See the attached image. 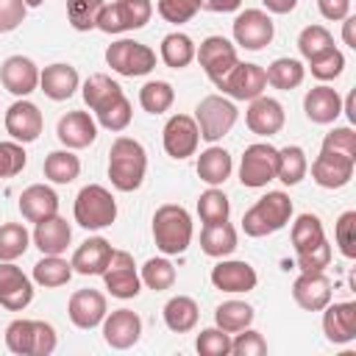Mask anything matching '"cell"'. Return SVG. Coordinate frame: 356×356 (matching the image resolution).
<instances>
[{"label": "cell", "instance_id": "obj_1", "mask_svg": "<svg viewBox=\"0 0 356 356\" xmlns=\"http://www.w3.org/2000/svg\"><path fill=\"white\" fill-rule=\"evenodd\" d=\"M147 172V153L139 139L117 136L108 147V178L120 192H136Z\"/></svg>", "mask_w": 356, "mask_h": 356}, {"label": "cell", "instance_id": "obj_2", "mask_svg": "<svg viewBox=\"0 0 356 356\" xmlns=\"http://www.w3.org/2000/svg\"><path fill=\"white\" fill-rule=\"evenodd\" d=\"M192 214L178 203H164L153 214V239L164 256H181L192 245Z\"/></svg>", "mask_w": 356, "mask_h": 356}, {"label": "cell", "instance_id": "obj_3", "mask_svg": "<svg viewBox=\"0 0 356 356\" xmlns=\"http://www.w3.org/2000/svg\"><path fill=\"white\" fill-rule=\"evenodd\" d=\"M292 220V200L286 192L273 189L267 195H261L245 214H242V231L253 239L259 236H270L281 228H286Z\"/></svg>", "mask_w": 356, "mask_h": 356}, {"label": "cell", "instance_id": "obj_4", "mask_svg": "<svg viewBox=\"0 0 356 356\" xmlns=\"http://www.w3.org/2000/svg\"><path fill=\"white\" fill-rule=\"evenodd\" d=\"M58 345V334L44 320L17 317L6 325V348L17 356H50Z\"/></svg>", "mask_w": 356, "mask_h": 356}, {"label": "cell", "instance_id": "obj_5", "mask_svg": "<svg viewBox=\"0 0 356 356\" xmlns=\"http://www.w3.org/2000/svg\"><path fill=\"white\" fill-rule=\"evenodd\" d=\"M72 217L86 231L108 228L117 220V200L114 195L100 184H86L72 203Z\"/></svg>", "mask_w": 356, "mask_h": 356}, {"label": "cell", "instance_id": "obj_6", "mask_svg": "<svg viewBox=\"0 0 356 356\" xmlns=\"http://www.w3.org/2000/svg\"><path fill=\"white\" fill-rule=\"evenodd\" d=\"M236 120H239V108L225 95H206L195 106V122H197L200 139L209 142V145H214L225 134H231V128L236 125Z\"/></svg>", "mask_w": 356, "mask_h": 356}, {"label": "cell", "instance_id": "obj_7", "mask_svg": "<svg viewBox=\"0 0 356 356\" xmlns=\"http://www.w3.org/2000/svg\"><path fill=\"white\" fill-rule=\"evenodd\" d=\"M106 64L122 78H142L156 67V50L136 39H117L106 47Z\"/></svg>", "mask_w": 356, "mask_h": 356}, {"label": "cell", "instance_id": "obj_8", "mask_svg": "<svg viewBox=\"0 0 356 356\" xmlns=\"http://www.w3.org/2000/svg\"><path fill=\"white\" fill-rule=\"evenodd\" d=\"M153 3L150 0H114L106 3L97 14V31L103 33H125L139 31L150 22Z\"/></svg>", "mask_w": 356, "mask_h": 356}, {"label": "cell", "instance_id": "obj_9", "mask_svg": "<svg viewBox=\"0 0 356 356\" xmlns=\"http://www.w3.org/2000/svg\"><path fill=\"white\" fill-rule=\"evenodd\" d=\"M225 97L231 100H253L259 95H264L267 89V75H264V67L253 64V61H236L222 78L211 81Z\"/></svg>", "mask_w": 356, "mask_h": 356}, {"label": "cell", "instance_id": "obj_10", "mask_svg": "<svg viewBox=\"0 0 356 356\" xmlns=\"http://www.w3.org/2000/svg\"><path fill=\"white\" fill-rule=\"evenodd\" d=\"M278 172V147L270 142H253L245 147L239 161V181L248 189H261L270 181H275Z\"/></svg>", "mask_w": 356, "mask_h": 356}, {"label": "cell", "instance_id": "obj_11", "mask_svg": "<svg viewBox=\"0 0 356 356\" xmlns=\"http://www.w3.org/2000/svg\"><path fill=\"white\" fill-rule=\"evenodd\" d=\"M234 42L245 50H264L275 36V22L261 8H245L231 22Z\"/></svg>", "mask_w": 356, "mask_h": 356}, {"label": "cell", "instance_id": "obj_12", "mask_svg": "<svg viewBox=\"0 0 356 356\" xmlns=\"http://www.w3.org/2000/svg\"><path fill=\"white\" fill-rule=\"evenodd\" d=\"M103 284L120 300H131L142 292V278H139L136 261L128 250H114L111 253V259L103 270Z\"/></svg>", "mask_w": 356, "mask_h": 356}, {"label": "cell", "instance_id": "obj_13", "mask_svg": "<svg viewBox=\"0 0 356 356\" xmlns=\"http://www.w3.org/2000/svg\"><path fill=\"white\" fill-rule=\"evenodd\" d=\"M161 145H164V153L170 159H175V161H184V159L195 156L197 153V145H200V131H197L195 117H189V114H172L164 122Z\"/></svg>", "mask_w": 356, "mask_h": 356}, {"label": "cell", "instance_id": "obj_14", "mask_svg": "<svg viewBox=\"0 0 356 356\" xmlns=\"http://www.w3.org/2000/svg\"><path fill=\"white\" fill-rule=\"evenodd\" d=\"M42 128H44V117H42L39 106L31 103L28 97H19L6 108V131L14 142H19V145L36 142Z\"/></svg>", "mask_w": 356, "mask_h": 356}, {"label": "cell", "instance_id": "obj_15", "mask_svg": "<svg viewBox=\"0 0 356 356\" xmlns=\"http://www.w3.org/2000/svg\"><path fill=\"white\" fill-rule=\"evenodd\" d=\"M195 58L203 67V72L211 81H217V78H222L239 61V53H236V44L231 39H225V36H206L195 47Z\"/></svg>", "mask_w": 356, "mask_h": 356}, {"label": "cell", "instance_id": "obj_16", "mask_svg": "<svg viewBox=\"0 0 356 356\" xmlns=\"http://www.w3.org/2000/svg\"><path fill=\"white\" fill-rule=\"evenodd\" d=\"M211 284L220 292L228 295H242V292H253L259 284V275L253 270V264L242 261V259H220L211 267Z\"/></svg>", "mask_w": 356, "mask_h": 356}, {"label": "cell", "instance_id": "obj_17", "mask_svg": "<svg viewBox=\"0 0 356 356\" xmlns=\"http://www.w3.org/2000/svg\"><path fill=\"white\" fill-rule=\"evenodd\" d=\"M103 339L114 350H128L142 337V317L134 309H114L103 317Z\"/></svg>", "mask_w": 356, "mask_h": 356}, {"label": "cell", "instance_id": "obj_18", "mask_svg": "<svg viewBox=\"0 0 356 356\" xmlns=\"http://www.w3.org/2000/svg\"><path fill=\"white\" fill-rule=\"evenodd\" d=\"M353 167H356V159L320 147V156L312 161V178L323 189H342L350 184Z\"/></svg>", "mask_w": 356, "mask_h": 356}, {"label": "cell", "instance_id": "obj_19", "mask_svg": "<svg viewBox=\"0 0 356 356\" xmlns=\"http://www.w3.org/2000/svg\"><path fill=\"white\" fill-rule=\"evenodd\" d=\"M33 300V281L14 264L0 261V306L8 312H22Z\"/></svg>", "mask_w": 356, "mask_h": 356}, {"label": "cell", "instance_id": "obj_20", "mask_svg": "<svg viewBox=\"0 0 356 356\" xmlns=\"http://www.w3.org/2000/svg\"><path fill=\"white\" fill-rule=\"evenodd\" d=\"M108 306H106V295L97 292V289H75L70 295V303H67V314H70V323L81 331H92L103 323Z\"/></svg>", "mask_w": 356, "mask_h": 356}, {"label": "cell", "instance_id": "obj_21", "mask_svg": "<svg viewBox=\"0 0 356 356\" xmlns=\"http://www.w3.org/2000/svg\"><path fill=\"white\" fill-rule=\"evenodd\" d=\"M292 298L303 312H323L334 300L331 278L323 270L320 273H300L292 284Z\"/></svg>", "mask_w": 356, "mask_h": 356}, {"label": "cell", "instance_id": "obj_22", "mask_svg": "<svg viewBox=\"0 0 356 356\" xmlns=\"http://www.w3.org/2000/svg\"><path fill=\"white\" fill-rule=\"evenodd\" d=\"M286 122V114H284V106L275 100V97H267V95H259L250 100L248 111H245V125L250 128V134L256 136H275Z\"/></svg>", "mask_w": 356, "mask_h": 356}, {"label": "cell", "instance_id": "obj_23", "mask_svg": "<svg viewBox=\"0 0 356 356\" xmlns=\"http://www.w3.org/2000/svg\"><path fill=\"white\" fill-rule=\"evenodd\" d=\"M323 334L331 345H348L356 339V303L339 300L323 309Z\"/></svg>", "mask_w": 356, "mask_h": 356}, {"label": "cell", "instance_id": "obj_24", "mask_svg": "<svg viewBox=\"0 0 356 356\" xmlns=\"http://www.w3.org/2000/svg\"><path fill=\"white\" fill-rule=\"evenodd\" d=\"M0 81L14 97H28L39 89V67L28 56H8L0 64Z\"/></svg>", "mask_w": 356, "mask_h": 356}, {"label": "cell", "instance_id": "obj_25", "mask_svg": "<svg viewBox=\"0 0 356 356\" xmlns=\"http://www.w3.org/2000/svg\"><path fill=\"white\" fill-rule=\"evenodd\" d=\"M56 136L64 147L83 150L97 139V122L89 111H67L56 125Z\"/></svg>", "mask_w": 356, "mask_h": 356}, {"label": "cell", "instance_id": "obj_26", "mask_svg": "<svg viewBox=\"0 0 356 356\" xmlns=\"http://www.w3.org/2000/svg\"><path fill=\"white\" fill-rule=\"evenodd\" d=\"M111 253H114V248L106 236H89L75 248V253L70 259L72 273H78V275H103Z\"/></svg>", "mask_w": 356, "mask_h": 356}, {"label": "cell", "instance_id": "obj_27", "mask_svg": "<svg viewBox=\"0 0 356 356\" xmlns=\"http://www.w3.org/2000/svg\"><path fill=\"white\" fill-rule=\"evenodd\" d=\"M78 86H81V75L72 64L56 61V64H47L44 70H39V89L50 100H70Z\"/></svg>", "mask_w": 356, "mask_h": 356}, {"label": "cell", "instance_id": "obj_28", "mask_svg": "<svg viewBox=\"0 0 356 356\" xmlns=\"http://www.w3.org/2000/svg\"><path fill=\"white\" fill-rule=\"evenodd\" d=\"M31 239H33V245L39 248L42 256H61V253L70 248V242H72V225H70L64 217L53 214V217L36 222Z\"/></svg>", "mask_w": 356, "mask_h": 356}, {"label": "cell", "instance_id": "obj_29", "mask_svg": "<svg viewBox=\"0 0 356 356\" xmlns=\"http://www.w3.org/2000/svg\"><path fill=\"white\" fill-rule=\"evenodd\" d=\"M303 111L306 117L314 122V125H331L339 114H342V97L337 89L325 86V83H317L306 92L303 97Z\"/></svg>", "mask_w": 356, "mask_h": 356}, {"label": "cell", "instance_id": "obj_30", "mask_svg": "<svg viewBox=\"0 0 356 356\" xmlns=\"http://www.w3.org/2000/svg\"><path fill=\"white\" fill-rule=\"evenodd\" d=\"M81 95H83V103L95 111V117H97L100 111H106L108 106H114V103H120V100L125 97L122 86H120L111 75H106V72L89 75V78L83 81V86H81Z\"/></svg>", "mask_w": 356, "mask_h": 356}, {"label": "cell", "instance_id": "obj_31", "mask_svg": "<svg viewBox=\"0 0 356 356\" xmlns=\"http://www.w3.org/2000/svg\"><path fill=\"white\" fill-rule=\"evenodd\" d=\"M19 211L28 222H42L53 214H58V195L47 184H31L19 195Z\"/></svg>", "mask_w": 356, "mask_h": 356}, {"label": "cell", "instance_id": "obj_32", "mask_svg": "<svg viewBox=\"0 0 356 356\" xmlns=\"http://www.w3.org/2000/svg\"><path fill=\"white\" fill-rule=\"evenodd\" d=\"M195 170H197V178H200L203 184L220 186V184H225V181L231 178V172H234V159H231V153H228L225 147L209 145V147L197 156Z\"/></svg>", "mask_w": 356, "mask_h": 356}, {"label": "cell", "instance_id": "obj_33", "mask_svg": "<svg viewBox=\"0 0 356 356\" xmlns=\"http://www.w3.org/2000/svg\"><path fill=\"white\" fill-rule=\"evenodd\" d=\"M164 325L172 331V334H186V331H192L195 325H197V320H200V309H197V303H195V298H189V295H175V298H170L167 303H164Z\"/></svg>", "mask_w": 356, "mask_h": 356}, {"label": "cell", "instance_id": "obj_34", "mask_svg": "<svg viewBox=\"0 0 356 356\" xmlns=\"http://www.w3.org/2000/svg\"><path fill=\"white\" fill-rule=\"evenodd\" d=\"M200 250L211 259H225L236 250V228L225 220V222H211L203 225L200 231Z\"/></svg>", "mask_w": 356, "mask_h": 356}, {"label": "cell", "instance_id": "obj_35", "mask_svg": "<svg viewBox=\"0 0 356 356\" xmlns=\"http://www.w3.org/2000/svg\"><path fill=\"white\" fill-rule=\"evenodd\" d=\"M289 236H292V248H295V256H300V253H309V250L320 248L323 242H328V239H325V228H323L320 217H317V214H309V211L295 217Z\"/></svg>", "mask_w": 356, "mask_h": 356}, {"label": "cell", "instance_id": "obj_36", "mask_svg": "<svg viewBox=\"0 0 356 356\" xmlns=\"http://www.w3.org/2000/svg\"><path fill=\"white\" fill-rule=\"evenodd\" d=\"M264 75H267V83H270L273 89L289 92V89H298V86L303 83L306 67H303V61H298V58H292V56H281V58H275V61L264 70Z\"/></svg>", "mask_w": 356, "mask_h": 356}, {"label": "cell", "instance_id": "obj_37", "mask_svg": "<svg viewBox=\"0 0 356 356\" xmlns=\"http://www.w3.org/2000/svg\"><path fill=\"white\" fill-rule=\"evenodd\" d=\"M195 42H192V36H186V33H181V31H172V33H167L164 39H161V50H159V56H161V61L170 67V70H184V67H189L192 61H195Z\"/></svg>", "mask_w": 356, "mask_h": 356}, {"label": "cell", "instance_id": "obj_38", "mask_svg": "<svg viewBox=\"0 0 356 356\" xmlns=\"http://www.w3.org/2000/svg\"><path fill=\"white\" fill-rule=\"evenodd\" d=\"M44 178L50 184H72L78 175H81V159L64 147V150H53L44 156Z\"/></svg>", "mask_w": 356, "mask_h": 356}, {"label": "cell", "instance_id": "obj_39", "mask_svg": "<svg viewBox=\"0 0 356 356\" xmlns=\"http://www.w3.org/2000/svg\"><path fill=\"white\" fill-rule=\"evenodd\" d=\"M309 172V159H306V150L300 145H286L278 150V172L275 178L286 186H295L306 178Z\"/></svg>", "mask_w": 356, "mask_h": 356}, {"label": "cell", "instance_id": "obj_40", "mask_svg": "<svg viewBox=\"0 0 356 356\" xmlns=\"http://www.w3.org/2000/svg\"><path fill=\"white\" fill-rule=\"evenodd\" d=\"M70 278H72V264L61 256H42L33 264V284H39L44 289L64 286V284H70Z\"/></svg>", "mask_w": 356, "mask_h": 356}, {"label": "cell", "instance_id": "obj_41", "mask_svg": "<svg viewBox=\"0 0 356 356\" xmlns=\"http://www.w3.org/2000/svg\"><path fill=\"white\" fill-rule=\"evenodd\" d=\"M253 317H256V312L245 300H222L214 309V325L222 328V331H228V334H236V331L248 328L253 323Z\"/></svg>", "mask_w": 356, "mask_h": 356}, {"label": "cell", "instance_id": "obj_42", "mask_svg": "<svg viewBox=\"0 0 356 356\" xmlns=\"http://www.w3.org/2000/svg\"><path fill=\"white\" fill-rule=\"evenodd\" d=\"M197 214L203 220V225L211 222H225L231 214V200L220 186H209L206 192H200L197 197Z\"/></svg>", "mask_w": 356, "mask_h": 356}, {"label": "cell", "instance_id": "obj_43", "mask_svg": "<svg viewBox=\"0 0 356 356\" xmlns=\"http://www.w3.org/2000/svg\"><path fill=\"white\" fill-rule=\"evenodd\" d=\"M139 278H142V284H145L147 289H153V292H164V289H170V286L175 284V267H172L170 259H164V256H153V259H147V261L142 264Z\"/></svg>", "mask_w": 356, "mask_h": 356}, {"label": "cell", "instance_id": "obj_44", "mask_svg": "<svg viewBox=\"0 0 356 356\" xmlns=\"http://www.w3.org/2000/svg\"><path fill=\"white\" fill-rule=\"evenodd\" d=\"M31 245V234L22 222H3L0 225V261H14L25 256Z\"/></svg>", "mask_w": 356, "mask_h": 356}, {"label": "cell", "instance_id": "obj_45", "mask_svg": "<svg viewBox=\"0 0 356 356\" xmlns=\"http://www.w3.org/2000/svg\"><path fill=\"white\" fill-rule=\"evenodd\" d=\"M175 100V89L167 81H147L139 89V106L147 114H164Z\"/></svg>", "mask_w": 356, "mask_h": 356}, {"label": "cell", "instance_id": "obj_46", "mask_svg": "<svg viewBox=\"0 0 356 356\" xmlns=\"http://www.w3.org/2000/svg\"><path fill=\"white\" fill-rule=\"evenodd\" d=\"M334 47V36L325 25H306L300 33H298V50L306 61H312L314 56L325 53Z\"/></svg>", "mask_w": 356, "mask_h": 356}, {"label": "cell", "instance_id": "obj_47", "mask_svg": "<svg viewBox=\"0 0 356 356\" xmlns=\"http://www.w3.org/2000/svg\"><path fill=\"white\" fill-rule=\"evenodd\" d=\"M106 3L103 0H67V19L75 31H92L97 28V14Z\"/></svg>", "mask_w": 356, "mask_h": 356}, {"label": "cell", "instance_id": "obj_48", "mask_svg": "<svg viewBox=\"0 0 356 356\" xmlns=\"http://www.w3.org/2000/svg\"><path fill=\"white\" fill-rule=\"evenodd\" d=\"M342 70H345V53L337 50V47H331V50H325V53H320V56H314V58L309 61V72H312L320 83L339 78Z\"/></svg>", "mask_w": 356, "mask_h": 356}, {"label": "cell", "instance_id": "obj_49", "mask_svg": "<svg viewBox=\"0 0 356 356\" xmlns=\"http://www.w3.org/2000/svg\"><path fill=\"white\" fill-rule=\"evenodd\" d=\"M195 348L200 356H228L231 353V334L222 328H203L195 339Z\"/></svg>", "mask_w": 356, "mask_h": 356}, {"label": "cell", "instance_id": "obj_50", "mask_svg": "<svg viewBox=\"0 0 356 356\" xmlns=\"http://www.w3.org/2000/svg\"><path fill=\"white\" fill-rule=\"evenodd\" d=\"M156 11H159V17L164 22L184 25V22H189L200 11V0H159Z\"/></svg>", "mask_w": 356, "mask_h": 356}, {"label": "cell", "instance_id": "obj_51", "mask_svg": "<svg viewBox=\"0 0 356 356\" xmlns=\"http://www.w3.org/2000/svg\"><path fill=\"white\" fill-rule=\"evenodd\" d=\"M337 248L345 259H356V211H342L334 225Z\"/></svg>", "mask_w": 356, "mask_h": 356}, {"label": "cell", "instance_id": "obj_52", "mask_svg": "<svg viewBox=\"0 0 356 356\" xmlns=\"http://www.w3.org/2000/svg\"><path fill=\"white\" fill-rule=\"evenodd\" d=\"M28 153L19 142H0V178H14L25 170Z\"/></svg>", "mask_w": 356, "mask_h": 356}, {"label": "cell", "instance_id": "obj_53", "mask_svg": "<svg viewBox=\"0 0 356 356\" xmlns=\"http://www.w3.org/2000/svg\"><path fill=\"white\" fill-rule=\"evenodd\" d=\"M231 353L234 356H261L267 353V339L256 328H242L231 337Z\"/></svg>", "mask_w": 356, "mask_h": 356}, {"label": "cell", "instance_id": "obj_54", "mask_svg": "<svg viewBox=\"0 0 356 356\" xmlns=\"http://www.w3.org/2000/svg\"><path fill=\"white\" fill-rule=\"evenodd\" d=\"M323 150H331V153H342V156L356 159V131H353L350 125H337V128H331V131L323 136Z\"/></svg>", "mask_w": 356, "mask_h": 356}, {"label": "cell", "instance_id": "obj_55", "mask_svg": "<svg viewBox=\"0 0 356 356\" xmlns=\"http://www.w3.org/2000/svg\"><path fill=\"white\" fill-rule=\"evenodd\" d=\"M131 117H134L131 100H128V97H122L120 103H114V106H108L106 111H100V114H97V122H100L106 131L120 134V131H125V128L131 125Z\"/></svg>", "mask_w": 356, "mask_h": 356}, {"label": "cell", "instance_id": "obj_56", "mask_svg": "<svg viewBox=\"0 0 356 356\" xmlns=\"http://www.w3.org/2000/svg\"><path fill=\"white\" fill-rule=\"evenodd\" d=\"M25 0H0V33H11L25 22Z\"/></svg>", "mask_w": 356, "mask_h": 356}, {"label": "cell", "instance_id": "obj_57", "mask_svg": "<svg viewBox=\"0 0 356 356\" xmlns=\"http://www.w3.org/2000/svg\"><path fill=\"white\" fill-rule=\"evenodd\" d=\"M295 261H298L300 273H320V270H325V267L331 264V245H328V242H323L320 248H314V250H309V253L295 256Z\"/></svg>", "mask_w": 356, "mask_h": 356}, {"label": "cell", "instance_id": "obj_58", "mask_svg": "<svg viewBox=\"0 0 356 356\" xmlns=\"http://www.w3.org/2000/svg\"><path fill=\"white\" fill-rule=\"evenodd\" d=\"M317 8L325 19L331 22H339L350 14V0H317Z\"/></svg>", "mask_w": 356, "mask_h": 356}, {"label": "cell", "instance_id": "obj_59", "mask_svg": "<svg viewBox=\"0 0 356 356\" xmlns=\"http://www.w3.org/2000/svg\"><path fill=\"white\" fill-rule=\"evenodd\" d=\"M242 0H200V8L214 11V14H228V11H239Z\"/></svg>", "mask_w": 356, "mask_h": 356}, {"label": "cell", "instance_id": "obj_60", "mask_svg": "<svg viewBox=\"0 0 356 356\" xmlns=\"http://www.w3.org/2000/svg\"><path fill=\"white\" fill-rule=\"evenodd\" d=\"M342 39L350 50H356V17H350V14L342 19Z\"/></svg>", "mask_w": 356, "mask_h": 356}, {"label": "cell", "instance_id": "obj_61", "mask_svg": "<svg viewBox=\"0 0 356 356\" xmlns=\"http://www.w3.org/2000/svg\"><path fill=\"white\" fill-rule=\"evenodd\" d=\"M261 3H264V8L270 14H289L298 6V0H261Z\"/></svg>", "mask_w": 356, "mask_h": 356}, {"label": "cell", "instance_id": "obj_62", "mask_svg": "<svg viewBox=\"0 0 356 356\" xmlns=\"http://www.w3.org/2000/svg\"><path fill=\"white\" fill-rule=\"evenodd\" d=\"M342 111L348 114V122L353 125V122H356V111H353V92L345 97V103H342Z\"/></svg>", "mask_w": 356, "mask_h": 356}, {"label": "cell", "instance_id": "obj_63", "mask_svg": "<svg viewBox=\"0 0 356 356\" xmlns=\"http://www.w3.org/2000/svg\"><path fill=\"white\" fill-rule=\"evenodd\" d=\"M42 3H47V0H25L28 8H36V6H42Z\"/></svg>", "mask_w": 356, "mask_h": 356}]
</instances>
